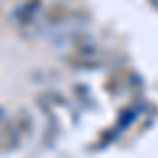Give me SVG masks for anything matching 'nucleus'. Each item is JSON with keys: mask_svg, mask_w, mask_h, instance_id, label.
<instances>
[{"mask_svg": "<svg viewBox=\"0 0 158 158\" xmlns=\"http://www.w3.org/2000/svg\"><path fill=\"white\" fill-rule=\"evenodd\" d=\"M38 11H40V0H27V2H23L17 11L13 13V17H15V21L19 25H30L36 19Z\"/></svg>", "mask_w": 158, "mask_h": 158, "instance_id": "obj_1", "label": "nucleus"}]
</instances>
